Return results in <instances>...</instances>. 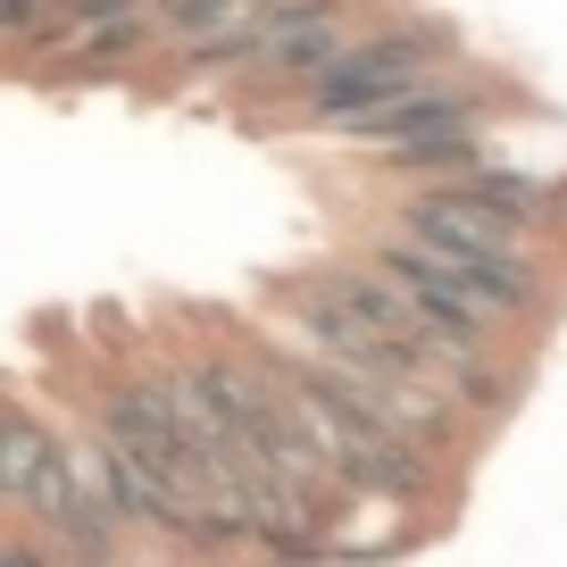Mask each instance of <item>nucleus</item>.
<instances>
[{
	"label": "nucleus",
	"mask_w": 567,
	"mask_h": 567,
	"mask_svg": "<svg viewBox=\"0 0 567 567\" xmlns=\"http://www.w3.org/2000/svg\"><path fill=\"white\" fill-rule=\"evenodd\" d=\"M392 226H401L409 243H425V250H443V259H460L517 326H543L550 301H559L550 250L534 243V234L501 226L493 209H476L467 193H401V200H392Z\"/></svg>",
	"instance_id": "obj_1"
},
{
	"label": "nucleus",
	"mask_w": 567,
	"mask_h": 567,
	"mask_svg": "<svg viewBox=\"0 0 567 567\" xmlns=\"http://www.w3.org/2000/svg\"><path fill=\"white\" fill-rule=\"evenodd\" d=\"M451 59H460V25L451 18H384V25H368L318 84L292 92V101H301L318 125L326 117H359V109H375V101H401V92L425 84V75H451Z\"/></svg>",
	"instance_id": "obj_2"
},
{
	"label": "nucleus",
	"mask_w": 567,
	"mask_h": 567,
	"mask_svg": "<svg viewBox=\"0 0 567 567\" xmlns=\"http://www.w3.org/2000/svg\"><path fill=\"white\" fill-rule=\"evenodd\" d=\"M493 117H501L493 84H476V75H425V84H409L401 101H375V109H359V117H326L318 134H334V142H351V151H368V159H384V151H409V142L484 134Z\"/></svg>",
	"instance_id": "obj_3"
},
{
	"label": "nucleus",
	"mask_w": 567,
	"mask_h": 567,
	"mask_svg": "<svg viewBox=\"0 0 567 567\" xmlns=\"http://www.w3.org/2000/svg\"><path fill=\"white\" fill-rule=\"evenodd\" d=\"M59 460H68V443H59L51 425L34 417V409H9L0 401V517L9 509H34V493L59 476Z\"/></svg>",
	"instance_id": "obj_4"
},
{
	"label": "nucleus",
	"mask_w": 567,
	"mask_h": 567,
	"mask_svg": "<svg viewBox=\"0 0 567 567\" xmlns=\"http://www.w3.org/2000/svg\"><path fill=\"white\" fill-rule=\"evenodd\" d=\"M451 193H467L476 209H493L501 226L534 234V243H550V226L567 217V176H526V167H484L476 184H451Z\"/></svg>",
	"instance_id": "obj_5"
},
{
	"label": "nucleus",
	"mask_w": 567,
	"mask_h": 567,
	"mask_svg": "<svg viewBox=\"0 0 567 567\" xmlns=\"http://www.w3.org/2000/svg\"><path fill=\"white\" fill-rule=\"evenodd\" d=\"M250 9H259V0H151V25H159L167 51H200V42L234 34Z\"/></svg>",
	"instance_id": "obj_6"
},
{
	"label": "nucleus",
	"mask_w": 567,
	"mask_h": 567,
	"mask_svg": "<svg viewBox=\"0 0 567 567\" xmlns=\"http://www.w3.org/2000/svg\"><path fill=\"white\" fill-rule=\"evenodd\" d=\"M0 567H59V550L42 534H0Z\"/></svg>",
	"instance_id": "obj_7"
}]
</instances>
